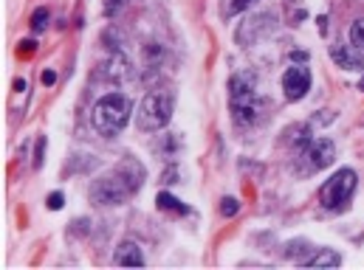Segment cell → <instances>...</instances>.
Returning <instances> with one entry per match:
<instances>
[{
  "instance_id": "obj_1",
  "label": "cell",
  "mask_w": 364,
  "mask_h": 270,
  "mask_svg": "<svg viewBox=\"0 0 364 270\" xmlns=\"http://www.w3.org/2000/svg\"><path fill=\"white\" fill-rule=\"evenodd\" d=\"M144 178H147L144 167L136 158H124L119 167H113L110 172L93 180L91 200L96 206H122L141 189Z\"/></svg>"
},
{
  "instance_id": "obj_2",
  "label": "cell",
  "mask_w": 364,
  "mask_h": 270,
  "mask_svg": "<svg viewBox=\"0 0 364 270\" xmlns=\"http://www.w3.org/2000/svg\"><path fill=\"white\" fill-rule=\"evenodd\" d=\"M130 113H133V101L124 93H105L93 104V113H91L93 130L99 135H105V138H113V135H119L127 127Z\"/></svg>"
},
{
  "instance_id": "obj_3",
  "label": "cell",
  "mask_w": 364,
  "mask_h": 270,
  "mask_svg": "<svg viewBox=\"0 0 364 270\" xmlns=\"http://www.w3.org/2000/svg\"><path fill=\"white\" fill-rule=\"evenodd\" d=\"M229 104L240 127H252L260 121V96L255 90V77L237 74L229 79Z\"/></svg>"
},
{
  "instance_id": "obj_4",
  "label": "cell",
  "mask_w": 364,
  "mask_h": 270,
  "mask_svg": "<svg viewBox=\"0 0 364 270\" xmlns=\"http://www.w3.org/2000/svg\"><path fill=\"white\" fill-rule=\"evenodd\" d=\"M173 110H176V101L167 90H150L141 104H139V113H136V127L144 130V133H156V130H164L173 118Z\"/></svg>"
},
{
  "instance_id": "obj_5",
  "label": "cell",
  "mask_w": 364,
  "mask_h": 270,
  "mask_svg": "<svg viewBox=\"0 0 364 270\" xmlns=\"http://www.w3.org/2000/svg\"><path fill=\"white\" fill-rule=\"evenodd\" d=\"M356 183H359V178H356L353 169H339L333 178L325 180V186H322V191H319V203H322L328 211L345 208V206L350 203L353 191H356Z\"/></svg>"
},
{
  "instance_id": "obj_6",
  "label": "cell",
  "mask_w": 364,
  "mask_h": 270,
  "mask_svg": "<svg viewBox=\"0 0 364 270\" xmlns=\"http://www.w3.org/2000/svg\"><path fill=\"white\" fill-rule=\"evenodd\" d=\"M282 90H285V99H291V101L305 99V93L311 90V71L305 65L288 68L285 77H282Z\"/></svg>"
},
{
  "instance_id": "obj_7",
  "label": "cell",
  "mask_w": 364,
  "mask_h": 270,
  "mask_svg": "<svg viewBox=\"0 0 364 270\" xmlns=\"http://www.w3.org/2000/svg\"><path fill=\"white\" fill-rule=\"evenodd\" d=\"M305 158H308L311 169H328L336 161V147L331 138H316L305 147Z\"/></svg>"
},
{
  "instance_id": "obj_8",
  "label": "cell",
  "mask_w": 364,
  "mask_h": 270,
  "mask_svg": "<svg viewBox=\"0 0 364 270\" xmlns=\"http://www.w3.org/2000/svg\"><path fill=\"white\" fill-rule=\"evenodd\" d=\"M272 28H274L272 14H257L255 20H249V23L240 26V31H237V43H240V45H249V40L255 43L260 34H266V31H272Z\"/></svg>"
},
{
  "instance_id": "obj_9",
  "label": "cell",
  "mask_w": 364,
  "mask_h": 270,
  "mask_svg": "<svg viewBox=\"0 0 364 270\" xmlns=\"http://www.w3.org/2000/svg\"><path fill=\"white\" fill-rule=\"evenodd\" d=\"M331 60H333L339 68H345V71H359L364 65L362 54L353 51L350 45H331Z\"/></svg>"
},
{
  "instance_id": "obj_10",
  "label": "cell",
  "mask_w": 364,
  "mask_h": 270,
  "mask_svg": "<svg viewBox=\"0 0 364 270\" xmlns=\"http://www.w3.org/2000/svg\"><path fill=\"white\" fill-rule=\"evenodd\" d=\"M113 262L116 265H127V268H139V265H144V254H141V248L136 245V242H122L119 248H116V254H113Z\"/></svg>"
},
{
  "instance_id": "obj_11",
  "label": "cell",
  "mask_w": 364,
  "mask_h": 270,
  "mask_svg": "<svg viewBox=\"0 0 364 270\" xmlns=\"http://www.w3.org/2000/svg\"><path fill=\"white\" fill-rule=\"evenodd\" d=\"M305 265H311V268H339L342 265V257L336 251H331V248H322L316 257L305 259Z\"/></svg>"
},
{
  "instance_id": "obj_12",
  "label": "cell",
  "mask_w": 364,
  "mask_h": 270,
  "mask_svg": "<svg viewBox=\"0 0 364 270\" xmlns=\"http://www.w3.org/2000/svg\"><path fill=\"white\" fill-rule=\"evenodd\" d=\"M156 203H159V208H164V211H176V214H186V211H189L181 200H176V197L167 194V191H161V194L156 197Z\"/></svg>"
},
{
  "instance_id": "obj_13",
  "label": "cell",
  "mask_w": 364,
  "mask_h": 270,
  "mask_svg": "<svg viewBox=\"0 0 364 270\" xmlns=\"http://www.w3.org/2000/svg\"><path fill=\"white\" fill-rule=\"evenodd\" d=\"M252 3H257V0H226L223 3V17H235L246 9H252Z\"/></svg>"
},
{
  "instance_id": "obj_14",
  "label": "cell",
  "mask_w": 364,
  "mask_h": 270,
  "mask_svg": "<svg viewBox=\"0 0 364 270\" xmlns=\"http://www.w3.org/2000/svg\"><path fill=\"white\" fill-rule=\"evenodd\" d=\"M46 26H48V9L40 6V9L31 14V31L40 34V31H46Z\"/></svg>"
},
{
  "instance_id": "obj_15",
  "label": "cell",
  "mask_w": 364,
  "mask_h": 270,
  "mask_svg": "<svg viewBox=\"0 0 364 270\" xmlns=\"http://www.w3.org/2000/svg\"><path fill=\"white\" fill-rule=\"evenodd\" d=\"M350 43H353V48L364 51V17H359V20L350 26Z\"/></svg>"
},
{
  "instance_id": "obj_16",
  "label": "cell",
  "mask_w": 364,
  "mask_h": 270,
  "mask_svg": "<svg viewBox=\"0 0 364 270\" xmlns=\"http://www.w3.org/2000/svg\"><path fill=\"white\" fill-rule=\"evenodd\" d=\"M237 208H240V203H237L235 197H223V200H220V214H223V217H235Z\"/></svg>"
},
{
  "instance_id": "obj_17",
  "label": "cell",
  "mask_w": 364,
  "mask_h": 270,
  "mask_svg": "<svg viewBox=\"0 0 364 270\" xmlns=\"http://www.w3.org/2000/svg\"><path fill=\"white\" fill-rule=\"evenodd\" d=\"M43 152H46V138H37V150H34V169L43 167Z\"/></svg>"
},
{
  "instance_id": "obj_18",
  "label": "cell",
  "mask_w": 364,
  "mask_h": 270,
  "mask_svg": "<svg viewBox=\"0 0 364 270\" xmlns=\"http://www.w3.org/2000/svg\"><path fill=\"white\" fill-rule=\"evenodd\" d=\"M124 9V0H105V14L107 17H113L116 11H122Z\"/></svg>"
},
{
  "instance_id": "obj_19",
  "label": "cell",
  "mask_w": 364,
  "mask_h": 270,
  "mask_svg": "<svg viewBox=\"0 0 364 270\" xmlns=\"http://www.w3.org/2000/svg\"><path fill=\"white\" fill-rule=\"evenodd\" d=\"M17 51H20V57H31V54L37 51V43H34V40H26V43H20Z\"/></svg>"
},
{
  "instance_id": "obj_20",
  "label": "cell",
  "mask_w": 364,
  "mask_h": 270,
  "mask_svg": "<svg viewBox=\"0 0 364 270\" xmlns=\"http://www.w3.org/2000/svg\"><path fill=\"white\" fill-rule=\"evenodd\" d=\"M63 203H65V197H63L60 191H54V194L48 197V208H51V211H60V208H63Z\"/></svg>"
},
{
  "instance_id": "obj_21",
  "label": "cell",
  "mask_w": 364,
  "mask_h": 270,
  "mask_svg": "<svg viewBox=\"0 0 364 270\" xmlns=\"http://www.w3.org/2000/svg\"><path fill=\"white\" fill-rule=\"evenodd\" d=\"M54 82H57V71H43V85L51 88Z\"/></svg>"
},
{
  "instance_id": "obj_22",
  "label": "cell",
  "mask_w": 364,
  "mask_h": 270,
  "mask_svg": "<svg viewBox=\"0 0 364 270\" xmlns=\"http://www.w3.org/2000/svg\"><path fill=\"white\" fill-rule=\"evenodd\" d=\"M305 60H308L305 51H291V62H305Z\"/></svg>"
},
{
  "instance_id": "obj_23",
  "label": "cell",
  "mask_w": 364,
  "mask_h": 270,
  "mask_svg": "<svg viewBox=\"0 0 364 270\" xmlns=\"http://www.w3.org/2000/svg\"><path fill=\"white\" fill-rule=\"evenodd\" d=\"M14 90H17V93H23V90H28V85H26L23 79H14Z\"/></svg>"
},
{
  "instance_id": "obj_24",
  "label": "cell",
  "mask_w": 364,
  "mask_h": 270,
  "mask_svg": "<svg viewBox=\"0 0 364 270\" xmlns=\"http://www.w3.org/2000/svg\"><path fill=\"white\" fill-rule=\"evenodd\" d=\"M316 26H319V31L325 34V28H328V17H319V20H316Z\"/></svg>"
},
{
  "instance_id": "obj_25",
  "label": "cell",
  "mask_w": 364,
  "mask_h": 270,
  "mask_svg": "<svg viewBox=\"0 0 364 270\" xmlns=\"http://www.w3.org/2000/svg\"><path fill=\"white\" fill-rule=\"evenodd\" d=\"M359 88H362V90H364V77H362V82H359Z\"/></svg>"
}]
</instances>
